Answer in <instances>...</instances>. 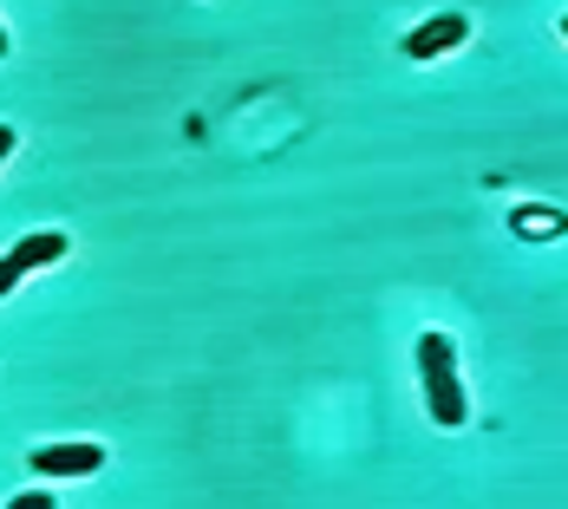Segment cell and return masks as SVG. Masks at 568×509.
Returning a JSON list of instances; mask_svg holds the SVG:
<instances>
[{"mask_svg":"<svg viewBox=\"0 0 568 509\" xmlns=\"http://www.w3.org/2000/svg\"><path fill=\"white\" fill-rule=\"evenodd\" d=\"M7 509H53V490H27V497H13Z\"/></svg>","mask_w":568,"mask_h":509,"instance_id":"obj_5","label":"cell"},{"mask_svg":"<svg viewBox=\"0 0 568 509\" xmlns=\"http://www.w3.org/2000/svg\"><path fill=\"white\" fill-rule=\"evenodd\" d=\"M418 379H425V405H432V418L457 431L464 418H470V398H464V379H457V346L452 334H425L418 339Z\"/></svg>","mask_w":568,"mask_h":509,"instance_id":"obj_1","label":"cell"},{"mask_svg":"<svg viewBox=\"0 0 568 509\" xmlns=\"http://www.w3.org/2000/svg\"><path fill=\"white\" fill-rule=\"evenodd\" d=\"M562 40H568V20H562Z\"/></svg>","mask_w":568,"mask_h":509,"instance_id":"obj_6","label":"cell"},{"mask_svg":"<svg viewBox=\"0 0 568 509\" xmlns=\"http://www.w3.org/2000/svg\"><path fill=\"white\" fill-rule=\"evenodd\" d=\"M65 255H72V235H65V228H33V235H20V242L7 248V262H0V294H13L33 268H53Z\"/></svg>","mask_w":568,"mask_h":509,"instance_id":"obj_2","label":"cell"},{"mask_svg":"<svg viewBox=\"0 0 568 509\" xmlns=\"http://www.w3.org/2000/svg\"><path fill=\"white\" fill-rule=\"evenodd\" d=\"M464 40H470V20H464V13H438V20H425V27H412V33H405V59H418V65H425V59L457 53Z\"/></svg>","mask_w":568,"mask_h":509,"instance_id":"obj_4","label":"cell"},{"mask_svg":"<svg viewBox=\"0 0 568 509\" xmlns=\"http://www.w3.org/2000/svg\"><path fill=\"white\" fill-rule=\"evenodd\" d=\"M33 477H99L105 470V445H40L27 451Z\"/></svg>","mask_w":568,"mask_h":509,"instance_id":"obj_3","label":"cell"}]
</instances>
